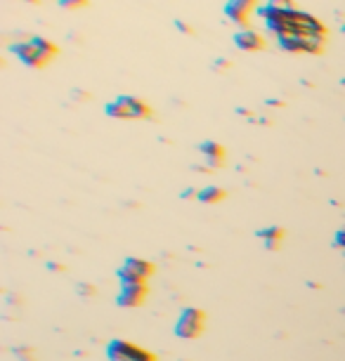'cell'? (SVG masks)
<instances>
[{
  "label": "cell",
  "mask_w": 345,
  "mask_h": 361,
  "mask_svg": "<svg viewBox=\"0 0 345 361\" xmlns=\"http://www.w3.org/2000/svg\"><path fill=\"white\" fill-rule=\"evenodd\" d=\"M104 114L109 118H119V121H147L154 118V109L147 102H142L140 97H130V94H121L114 102H109L104 107Z\"/></svg>",
  "instance_id": "6da1fadb"
},
{
  "label": "cell",
  "mask_w": 345,
  "mask_h": 361,
  "mask_svg": "<svg viewBox=\"0 0 345 361\" xmlns=\"http://www.w3.org/2000/svg\"><path fill=\"white\" fill-rule=\"evenodd\" d=\"M206 319H208V314L204 309L185 307L175 321V336L182 338V340H197L206 331Z\"/></svg>",
  "instance_id": "7a4b0ae2"
},
{
  "label": "cell",
  "mask_w": 345,
  "mask_h": 361,
  "mask_svg": "<svg viewBox=\"0 0 345 361\" xmlns=\"http://www.w3.org/2000/svg\"><path fill=\"white\" fill-rule=\"evenodd\" d=\"M104 354H107V361H157L154 352L135 345V342L121 340V338L109 340L107 347H104Z\"/></svg>",
  "instance_id": "3957f363"
},
{
  "label": "cell",
  "mask_w": 345,
  "mask_h": 361,
  "mask_svg": "<svg viewBox=\"0 0 345 361\" xmlns=\"http://www.w3.org/2000/svg\"><path fill=\"white\" fill-rule=\"evenodd\" d=\"M157 271V265L149 262V260L142 258H126L124 265L116 269V276H119L121 286L124 283H147Z\"/></svg>",
  "instance_id": "277c9868"
},
{
  "label": "cell",
  "mask_w": 345,
  "mask_h": 361,
  "mask_svg": "<svg viewBox=\"0 0 345 361\" xmlns=\"http://www.w3.org/2000/svg\"><path fill=\"white\" fill-rule=\"evenodd\" d=\"M279 48L284 52L291 54H322L324 52V41L319 38H310V36H288V38H277Z\"/></svg>",
  "instance_id": "5b68a950"
},
{
  "label": "cell",
  "mask_w": 345,
  "mask_h": 361,
  "mask_svg": "<svg viewBox=\"0 0 345 361\" xmlns=\"http://www.w3.org/2000/svg\"><path fill=\"white\" fill-rule=\"evenodd\" d=\"M10 50L14 52V57L19 59L24 66H29V69H43V66H48L50 57L46 52H41L36 45H33V41H21V43H12Z\"/></svg>",
  "instance_id": "8992f818"
},
{
  "label": "cell",
  "mask_w": 345,
  "mask_h": 361,
  "mask_svg": "<svg viewBox=\"0 0 345 361\" xmlns=\"http://www.w3.org/2000/svg\"><path fill=\"white\" fill-rule=\"evenodd\" d=\"M147 296H149L147 283H124L119 291V298H116V305L124 309H135L142 307Z\"/></svg>",
  "instance_id": "52a82bcc"
},
{
  "label": "cell",
  "mask_w": 345,
  "mask_h": 361,
  "mask_svg": "<svg viewBox=\"0 0 345 361\" xmlns=\"http://www.w3.org/2000/svg\"><path fill=\"white\" fill-rule=\"evenodd\" d=\"M258 0H227L225 5V17L237 26L248 24V17H251L253 10H258Z\"/></svg>",
  "instance_id": "ba28073f"
},
{
  "label": "cell",
  "mask_w": 345,
  "mask_h": 361,
  "mask_svg": "<svg viewBox=\"0 0 345 361\" xmlns=\"http://www.w3.org/2000/svg\"><path fill=\"white\" fill-rule=\"evenodd\" d=\"M235 45L244 52H260L265 50V38L253 29H244L235 33Z\"/></svg>",
  "instance_id": "9c48e42d"
},
{
  "label": "cell",
  "mask_w": 345,
  "mask_h": 361,
  "mask_svg": "<svg viewBox=\"0 0 345 361\" xmlns=\"http://www.w3.org/2000/svg\"><path fill=\"white\" fill-rule=\"evenodd\" d=\"M199 152L204 154V158H206V163H208L210 170L222 168V163H225V147H222L220 142L204 140L201 144H199Z\"/></svg>",
  "instance_id": "30bf717a"
},
{
  "label": "cell",
  "mask_w": 345,
  "mask_h": 361,
  "mask_svg": "<svg viewBox=\"0 0 345 361\" xmlns=\"http://www.w3.org/2000/svg\"><path fill=\"white\" fill-rule=\"evenodd\" d=\"M255 236L263 238L265 251H279V248L284 246V236H286V231H284L279 225H270V227H265V229L255 231Z\"/></svg>",
  "instance_id": "8fae6325"
},
{
  "label": "cell",
  "mask_w": 345,
  "mask_h": 361,
  "mask_svg": "<svg viewBox=\"0 0 345 361\" xmlns=\"http://www.w3.org/2000/svg\"><path fill=\"white\" fill-rule=\"evenodd\" d=\"M225 198H227V192H225V189L213 187V185L199 189V194H197V201H199V203H208V205H215V203L225 201Z\"/></svg>",
  "instance_id": "7c38bea8"
},
{
  "label": "cell",
  "mask_w": 345,
  "mask_h": 361,
  "mask_svg": "<svg viewBox=\"0 0 345 361\" xmlns=\"http://www.w3.org/2000/svg\"><path fill=\"white\" fill-rule=\"evenodd\" d=\"M31 41H33V45H36L41 52H46L50 59H55L59 54V48L55 45V43H50L48 38H43V36H31Z\"/></svg>",
  "instance_id": "4fadbf2b"
},
{
  "label": "cell",
  "mask_w": 345,
  "mask_h": 361,
  "mask_svg": "<svg viewBox=\"0 0 345 361\" xmlns=\"http://www.w3.org/2000/svg\"><path fill=\"white\" fill-rule=\"evenodd\" d=\"M76 293H79L81 298L90 300V298L97 296V288L90 286V283H76Z\"/></svg>",
  "instance_id": "5bb4252c"
},
{
  "label": "cell",
  "mask_w": 345,
  "mask_h": 361,
  "mask_svg": "<svg viewBox=\"0 0 345 361\" xmlns=\"http://www.w3.org/2000/svg\"><path fill=\"white\" fill-rule=\"evenodd\" d=\"M19 361H36V349L33 347H14Z\"/></svg>",
  "instance_id": "9a60e30c"
},
{
  "label": "cell",
  "mask_w": 345,
  "mask_h": 361,
  "mask_svg": "<svg viewBox=\"0 0 345 361\" xmlns=\"http://www.w3.org/2000/svg\"><path fill=\"white\" fill-rule=\"evenodd\" d=\"M59 8H64V10H81V8H88V0H59Z\"/></svg>",
  "instance_id": "2e32d148"
},
{
  "label": "cell",
  "mask_w": 345,
  "mask_h": 361,
  "mask_svg": "<svg viewBox=\"0 0 345 361\" xmlns=\"http://www.w3.org/2000/svg\"><path fill=\"white\" fill-rule=\"evenodd\" d=\"M175 29L180 33H185V36H194V26L187 24V21H182V19H175Z\"/></svg>",
  "instance_id": "e0dca14e"
},
{
  "label": "cell",
  "mask_w": 345,
  "mask_h": 361,
  "mask_svg": "<svg viewBox=\"0 0 345 361\" xmlns=\"http://www.w3.org/2000/svg\"><path fill=\"white\" fill-rule=\"evenodd\" d=\"M213 69L215 71H227V69H232V62L230 59H225V57H220V59H215L213 62Z\"/></svg>",
  "instance_id": "ac0fdd59"
},
{
  "label": "cell",
  "mask_w": 345,
  "mask_h": 361,
  "mask_svg": "<svg viewBox=\"0 0 345 361\" xmlns=\"http://www.w3.org/2000/svg\"><path fill=\"white\" fill-rule=\"evenodd\" d=\"M267 3H270L272 8H279V10H288V8H293V0H267Z\"/></svg>",
  "instance_id": "d6986e66"
},
{
  "label": "cell",
  "mask_w": 345,
  "mask_h": 361,
  "mask_svg": "<svg viewBox=\"0 0 345 361\" xmlns=\"http://www.w3.org/2000/svg\"><path fill=\"white\" fill-rule=\"evenodd\" d=\"M333 246L343 248V251H345V229H341V231H336V234H333Z\"/></svg>",
  "instance_id": "ffe728a7"
},
{
  "label": "cell",
  "mask_w": 345,
  "mask_h": 361,
  "mask_svg": "<svg viewBox=\"0 0 345 361\" xmlns=\"http://www.w3.org/2000/svg\"><path fill=\"white\" fill-rule=\"evenodd\" d=\"M197 189H192V187H189V189H182V192H180V198H182V201H187V198H197Z\"/></svg>",
  "instance_id": "44dd1931"
},
{
  "label": "cell",
  "mask_w": 345,
  "mask_h": 361,
  "mask_svg": "<svg viewBox=\"0 0 345 361\" xmlns=\"http://www.w3.org/2000/svg\"><path fill=\"white\" fill-rule=\"evenodd\" d=\"M71 97H74L76 102H86V99H90V94L83 92V90H74V92H71Z\"/></svg>",
  "instance_id": "7402d4cb"
},
{
  "label": "cell",
  "mask_w": 345,
  "mask_h": 361,
  "mask_svg": "<svg viewBox=\"0 0 345 361\" xmlns=\"http://www.w3.org/2000/svg\"><path fill=\"white\" fill-rule=\"evenodd\" d=\"M237 114H239V116H246V118H251V121H253V111H251V109L237 107Z\"/></svg>",
  "instance_id": "603a6c76"
},
{
  "label": "cell",
  "mask_w": 345,
  "mask_h": 361,
  "mask_svg": "<svg viewBox=\"0 0 345 361\" xmlns=\"http://www.w3.org/2000/svg\"><path fill=\"white\" fill-rule=\"evenodd\" d=\"M265 107H284V99H265Z\"/></svg>",
  "instance_id": "cb8c5ba5"
},
{
  "label": "cell",
  "mask_w": 345,
  "mask_h": 361,
  "mask_svg": "<svg viewBox=\"0 0 345 361\" xmlns=\"http://www.w3.org/2000/svg\"><path fill=\"white\" fill-rule=\"evenodd\" d=\"M48 269H50V271H64V265H59V262H48Z\"/></svg>",
  "instance_id": "d4e9b609"
},
{
  "label": "cell",
  "mask_w": 345,
  "mask_h": 361,
  "mask_svg": "<svg viewBox=\"0 0 345 361\" xmlns=\"http://www.w3.org/2000/svg\"><path fill=\"white\" fill-rule=\"evenodd\" d=\"M24 3H31V5H36V3H41V0H24Z\"/></svg>",
  "instance_id": "484cf974"
},
{
  "label": "cell",
  "mask_w": 345,
  "mask_h": 361,
  "mask_svg": "<svg viewBox=\"0 0 345 361\" xmlns=\"http://www.w3.org/2000/svg\"><path fill=\"white\" fill-rule=\"evenodd\" d=\"M341 31H343V33H345V24H343V26H341Z\"/></svg>",
  "instance_id": "4316f807"
}]
</instances>
